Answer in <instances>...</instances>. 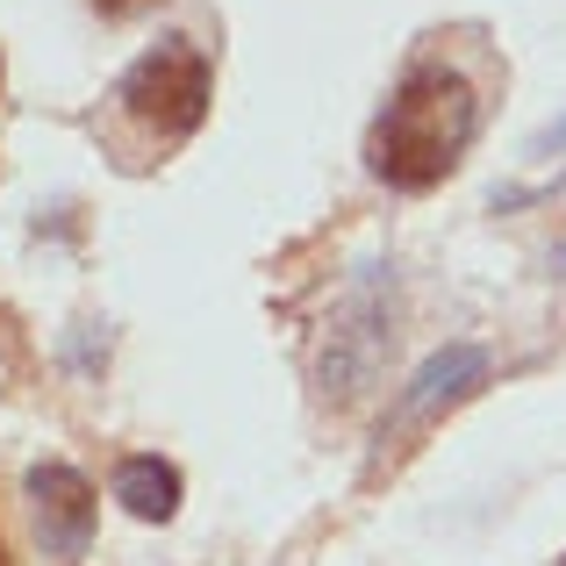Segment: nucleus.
Segmentation results:
<instances>
[{"label": "nucleus", "instance_id": "f257e3e1", "mask_svg": "<svg viewBox=\"0 0 566 566\" xmlns=\"http://www.w3.org/2000/svg\"><path fill=\"white\" fill-rule=\"evenodd\" d=\"M473 129H481V94H473V80L459 65H444V57H416V65L401 72V86L387 94L374 137H366V166H374V180H387V187L423 193L467 158Z\"/></svg>", "mask_w": 566, "mask_h": 566}, {"label": "nucleus", "instance_id": "f03ea898", "mask_svg": "<svg viewBox=\"0 0 566 566\" xmlns=\"http://www.w3.org/2000/svg\"><path fill=\"white\" fill-rule=\"evenodd\" d=\"M208 94H216V72H208V51L193 36H166L158 51H144L108 94V123L123 137L129 166H151L172 144H187L208 115Z\"/></svg>", "mask_w": 566, "mask_h": 566}, {"label": "nucleus", "instance_id": "7ed1b4c3", "mask_svg": "<svg viewBox=\"0 0 566 566\" xmlns=\"http://www.w3.org/2000/svg\"><path fill=\"white\" fill-rule=\"evenodd\" d=\"M29 502H36L43 553L80 559L86 538H94V488H86V473L65 467V459H43V467H29Z\"/></svg>", "mask_w": 566, "mask_h": 566}, {"label": "nucleus", "instance_id": "20e7f679", "mask_svg": "<svg viewBox=\"0 0 566 566\" xmlns=\"http://www.w3.org/2000/svg\"><path fill=\"white\" fill-rule=\"evenodd\" d=\"M488 374V352L481 345H452V352H438V359L423 366V374L409 380V395H401V423H416V416H430L438 401H452V395H467L473 380Z\"/></svg>", "mask_w": 566, "mask_h": 566}, {"label": "nucleus", "instance_id": "39448f33", "mask_svg": "<svg viewBox=\"0 0 566 566\" xmlns=\"http://www.w3.org/2000/svg\"><path fill=\"white\" fill-rule=\"evenodd\" d=\"M115 502H123L129 516H144V524H166L172 510H180V473L166 467V459L137 452L115 467Z\"/></svg>", "mask_w": 566, "mask_h": 566}, {"label": "nucleus", "instance_id": "423d86ee", "mask_svg": "<svg viewBox=\"0 0 566 566\" xmlns=\"http://www.w3.org/2000/svg\"><path fill=\"white\" fill-rule=\"evenodd\" d=\"M101 14H137V8H151V0H94Z\"/></svg>", "mask_w": 566, "mask_h": 566}]
</instances>
